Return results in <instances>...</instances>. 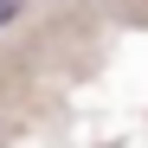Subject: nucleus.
<instances>
[{
	"label": "nucleus",
	"instance_id": "1",
	"mask_svg": "<svg viewBox=\"0 0 148 148\" xmlns=\"http://www.w3.org/2000/svg\"><path fill=\"white\" fill-rule=\"evenodd\" d=\"M13 19H19V0H0V32H7Z\"/></svg>",
	"mask_w": 148,
	"mask_h": 148
}]
</instances>
